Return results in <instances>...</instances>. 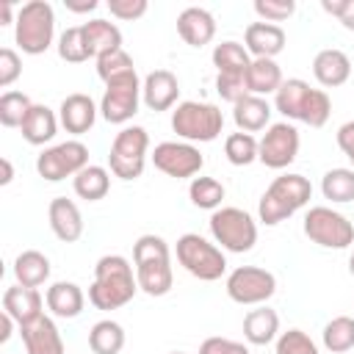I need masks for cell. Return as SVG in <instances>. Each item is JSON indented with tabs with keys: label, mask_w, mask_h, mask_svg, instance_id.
<instances>
[{
	"label": "cell",
	"mask_w": 354,
	"mask_h": 354,
	"mask_svg": "<svg viewBox=\"0 0 354 354\" xmlns=\"http://www.w3.org/2000/svg\"><path fill=\"white\" fill-rule=\"evenodd\" d=\"M138 293L136 268L122 254H102L94 266V282L88 285V301L97 310H119Z\"/></svg>",
	"instance_id": "6da1fadb"
},
{
	"label": "cell",
	"mask_w": 354,
	"mask_h": 354,
	"mask_svg": "<svg viewBox=\"0 0 354 354\" xmlns=\"http://www.w3.org/2000/svg\"><path fill=\"white\" fill-rule=\"evenodd\" d=\"M133 268L138 290H144L147 296H166L174 285L169 243L160 235L147 232L133 243Z\"/></svg>",
	"instance_id": "7a4b0ae2"
},
{
	"label": "cell",
	"mask_w": 354,
	"mask_h": 354,
	"mask_svg": "<svg viewBox=\"0 0 354 354\" xmlns=\"http://www.w3.org/2000/svg\"><path fill=\"white\" fill-rule=\"evenodd\" d=\"M313 196V185L304 174L285 171L271 180V185L263 191L257 202V218L266 227H277L279 221L290 218L296 210H301Z\"/></svg>",
	"instance_id": "3957f363"
},
{
	"label": "cell",
	"mask_w": 354,
	"mask_h": 354,
	"mask_svg": "<svg viewBox=\"0 0 354 354\" xmlns=\"http://www.w3.org/2000/svg\"><path fill=\"white\" fill-rule=\"evenodd\" d=\"M55 39V11L47 0H30L17 8L14 41L25 55H41Z\"/></svg>",
	"instance_id": "277c9868"
},
{
	"label": "cell",
	"mask_w": 354,
	"mask_h": 354,
	"mask_svg": "<svg viewBox=\"0 0 354 354\" xmlns=\"http://www.w3.org/2000/svg\"><path fill=\"white\" fill-rule=\"evenodd\" d=\"M171 130L188 144H207L221 136L224 113L213 102L185 100V102H177L171 111Z\"/></svg>",
	"instance_id": "5b68a950"
},
{
	"label": "cell",
	"mask_w": 354,
	"mask_h": 354,
	"mask_svg": "<svg viewBox=\"0 0 354 354\" xmlns=\"http://www.w3.org/2000/svg\"><path fill=\"white\" fill-rule=\"evenodd\" d=\"M177 263L202 282H216L227 271V257L224 249H218L213 241L202 238L199 232H185L177 238Z\"/></svg>",
	"instance_id": "8992f818"
},
{
	"label": "cell",
	"mask_w": 354,
	"mask_h": 354,
	"mask_svg": "<svg viewBox=\"0 0 354 354\" xmlns=\"http://www.w3.org/2000/svg\"><path fill=\"white\" fill-rule=\"evenodd\" d=\"M147 149H149V133L141 124H127L116 133L111 152H108V166L111 174L130 183L144 174L147 166Z\"/></svg>",
	"instance_id": "52a82bcc"
},
{
	"label": "cell",
	"mask_w": 354,
	"mask_h": 354,
	"mask_svg": "<svg viewBox=\"0 0 354 354\" xmlns=\"http://www.w3.org/2000/svg\"><path fill=\"white\" fill-rule=\"evenodd\" d=\"M210 235L218 249L243 254L257 243V221L241 207H218L210 213Z\"/></svg>",
	"instance_id": "ba28073f"
},
{
	"label": "cell",
	"mask_w": 354,
	"mask_h": 354,
	"mask_svg": "<svg viewBox=\"0 0 354 354\" xmlns=\"http://www.w3.org/2000/svg\"><path fill=\"white\" fill-rule=\"evenodd\" d=\"M304 235L324 249H348L354 243V224L335 207L315 205L304 213Z\"/></svg>",
	"instance_id": "9c48e42d"
},
{
	"label": "cell",
	"mask_w": 354,
	"mask_h": 354,
	"mask_svg": "<svg viewBox=\"0 0 354 354\" xmlns=\"http://www.w3.org/2000/svg\"><path fill=\"white\" fill-rule=\"evenodd\" d=\"M224 290L235 304L260 307L277 293V277L263 266H238L227 274Z\"/></svg>",
	"instance_id": "30bf717a"
},
{
	"label": "cell",
	"mask_w": 354,
	"mask_h": 354,
	"mask_svg": "<svg viewBox=\"0 0 354 354\" xmlns=\"http://www.w3.org/2000/svg\"><path fill=\"white\" fill-rule=\"evenodd\" d=\"M138 105H141V80H138V72H127L105 83V91L100 100V116L111 124L127 127V122L138 113Z\"/></svg>",
	"instance_id": "8fae6325"
},
{
	"label": "cell",
	"mask_w": 354,
	"mask_h": 354,
	"mask_svg": "<svg viewBox=\"0 0 354 354\" xmlns=\"http://www.w3.org/2000/svg\"><path fill=\"white\" fill-rule=\"evenodd\" d=\"M88 166V147L77 138L61 141L47 147L39 158H36V171L39 177H44L47 183H58L66 177H75L77 171H83Z\"/></svg>",
	"instance_id": "7c38bea8"
},
{
	"label": "cell",
	"mask_w": 354,
	"mask_h": 354,
	"mask_svg": "<svg viewBox=\"0 0 354 354\" xmlns=\"http://www.w3.org/2000/svg\"><path fill=\"white\" fill-rule=\"evenodd\" d=\"M152 163L166 177L194 180L202 171L205 158H202V152H199L196 144H188V141H160L152 149Z\"/></svg>",
	"instance_id": "4fadbf2b"
},
{
	"label": "cell",
	"mask_w": 354,
	"mask_h": 354,
	"mask_svg": "<svg viewBox=\"0 0 354 354\" xmlns=\"http://www.w3.org/2000/svg\"><path fill=\"white\" fill-rule=\"evenodd\" d=\"M299 130L290 122H274L266 127L260 144H257V160L268 169H288L299 158Z\"/></svg>",
	"instance_id": "5bb4252c"
},
{
	"label": "cell",
	"mask_w": 354,
	"mask_h": 354,
	"mask_svg": "<svg viewBox=\"0 0 354 354\" xmlns=\"http://www.w3.org/2000/svg\"><path fill=\"white\" fill-rule=\"evenodd\" d=\"M19 337H22L25 354H66L64 337L50 315H39L30 324H22Z\"/></svg>",
	"instance_id": "9a60e30c"
},
{
	"label": "cell",
	"mask_w": 354,
	"mask_h": 354,
	"mask_svg": "<svg viewBox=\"0 0 354 354\" xmlns=\"http://www.w3.org/2000/svg\"><path fill=\"white\" fill-rule=\"evenodd\" d=\"M177 97H180V80L169 69H155L141 80V102L155 113L174 108Z\"/></svg>",
	"instance_id": "2e32d148"
},
{
	"label": "cell",
	"mask_w": 354,
	"mask_h": 354,
	"mask_svg": "<svg viewBox=\"0 0 354 354\" xmlns=\"http://www.w3.org/2000/svg\"><path fill=\"white\" fill-rule=\"evenodd\" d=\"M97 113H100L97 102H94L88 94H80V91L66 94V97L61 100V105H58V122H61V127H64L66 133H72V136L88 133V130L94 127V122H97Z\"/></svg>",
	"instance_id": "e0dca14e"
},
{
	"label": "cell",
	"mask_w": 354,
	"mask_h": 354,
	"mask_svg": "<svg viewBox=\"0 0 354 354\" xmlns=\"http://www.w3.org/2000/svg\"><path fill=\"white\" fill-rule=\"evenodd\" d=\"M288 44V36L279 25L271 22H252L243 30V47L252 58H277Z\"/></svg>",
	"instance_id": "ac0fdd59"
},
{
	"label": "cell",
	"mask_w": 354,
	"mask_h": 354,
	"mask_svg": "<svg viewBox=\"0 0 354 354\" xmlns=\"http://www.w3.org/2000/svg\"><path fill=\"white\" fill-rule=\"evenodd\" d=\"M47 221H50V230L58 241L64 243H75L80 241L83 235V216H80V207L66 199V196H55L47 207Z\"/></svg>",
	"instance_id": "d6986e66"
},
{
	"label": "cell",
	"mask_w": 354,
	"mask_h": 354,
	"mask_svg": "<svg viewBox=\"0 0 354 354\" xmlns=\"http://www.w3.org/2000/svg\"><path fill=\"white\" fill-rule=\"evenodd\" d=\"M177 33L188 47H205L216 36V19L207 8L188 6L177 17Z\"/></svg>",
	"instance_id": "ffe728a7"
},
{
	"label": "cell",
	"mask_w": 354,
	"mask_h": 354,
	"mask_svg": "<svg viewBox=\"0 0 354 354\" xmlns=\"http://www.w3.org/2000/svg\"><path fill=\"white\" fill-rule=\"evenodd\" d=\"M44 296L39 293V288H22V285H11L3 293V313H8L17 326L30 324L33 318L44 315Z\"/></svg>",
	"instance_id": "44dd1931"
},
{
	"label": "cell",
	"mask_w": 354,
	"mask_h": 354,
	"mask_svg": "<svg viewBox=\"0 0 354 354\" xmlns=\"http://www.w3.org/2000/svg\"><path fill=\"white\" fill-rule=\"evenodd\" d=\"M313 75L324 88H337L351 77V58L337 47H326V50L315 53Z\"/></svg>",
	"instance_id": "7402d4cb"
},
{
	"label": "cell",
	"mask_w": 354,
	"mask_h": 354,
	"mask_svg": "<svg viewBox=\"0 0 354 354\" xmlns=\"http://www.w3.org/2000/svg\"><path fill=\"white\" fill-rule=\"evenodd\" d=\"M44 301H47V310L55 315V318H77L86 307V293L77 282H69V279H58L47 288L44 293Z\"/></svg>",
	"instance_id": "603a6c76"
},
{
	"label": "cell",
	"mask_w": 354,
	"mask_h": 354,
	"mask_svg": "<svg viewBox=\"0 0 354 354\" xmlns=\"http://www.w3.org/2000/svg\"><path fill=\"white\" fill-rule=\"evenodd\" d=\"M310 97H313V86H310L307 80H301V77H288V80H282V86H279L277 94H274V111H279L285 119L301 122Z\"/></svg>",
	"instance_id": "cb8c5ba5"
},
{
	"label": "cell",
	"mask_w": 354,
	"mask_h": 354,
	"mask_svg": "<svg viewBox=\"0 0 354 354\" xmlns=\"http://www.w3.org/2000/svg\"><path fill=\"white\" fill-rule=\"evenodd\" d=\"M279 337V315L277 310L260 304L243 315V340L249 346H268Z\"/></svg>",
	"instance_id": "d4e9b609"
},
{
	"label": "cell",
	"mask_w": 354,
	"mask_h": 354,
	"mask_svg": "<svg viewBox=\"0 0 354 354\" xmlns=\"http://www.w3.org/2000/svg\"><path fill=\"white\" fill-rule=\"evenodd\" d=\"M271 105L266 97H254V94H246L243 100H238L232 105V122L241 133H260L268 127L271 122Z\"/></svg>",
	"instance_id": "484cf974"
},
{
	"label": "cell",
	"mask_w": 354,
	"mask_h": 354,
	"mask_svg": "<svg viewBox=\"0 0 354 354\" xmlns=\"http://www.w3.org/2000/svg\"><path fill=\"white\" fill-rule=\"evenodd\" d=\"M58 124H61V122H58V116H55L53 108L33 102V108L28 111V116H25V122H22L19 130H22V138H25L28 144L44 147V144H50V141L55 138Z\"/></svg>",
	"instance_id": "4316f807"
},
{
	"label": "cell",
	"mask_w": 354,
	"mask_h": 354,
	"mask_svg": "<svg viewBox=\"0 0 354 354\" xmlns=\"http://www.w3.org/2000/svg\"><path fill=\"white\" fill-rule=\"evenodd\" d=\"M14 279L22 288H41L50 279V257L39 249H25L14 257Z\"/></svg>",
	"instance_id": "83f0119b"
},
{
	"label": "cell",
	"mask_w": 354,
	"mask_h": 354,
	"mask_svg": "<svg viewBox=\"0 0 354 354\" xmlns=\"http://www.w3.org/2000/svg\"><path fill=\"white\" fill-rule=\"evenodd\" d=\"M282 69L274 58H252L249 69H246V88L254 97H266V94H277V88L282 86Z\"/></svg>",
	"instance_id": "f1b7e54d"
},
{
	"label": "cell",
	"mask_w": 354,
	"mask_h": 354,
	"mask_svg": "<svg viewBox=\"0 0 354 354\" xmlns=\"http://www.w3.org/2000/svg\"><path fill=\"white\" fill-rule=\"evenodd\" d=\"M72 188H75V194H77L80 199H86V202H100V199H105L108 191H111V171H108L105 166L88 163L83 171H77V174L72 177Z\"/></svg>",
	"instance_id": "f546056e"
},
{
	"label": "cell",
	"mask_w": 354,
	"mask_h": 354,
	"mask_svg": "<svg viewBox=\"0 0 354 354\" xmlns=\"http://www.w3.org/2000/svg\"><path fill=\"white\" fill-rule=\"evenodd\" d=\"M210 58H213V66L218 69V75H238V77H243L246 69H249V64H252L249 50L243 44L232 41V39L216 44Z\"/></svg>",
	"instance_id": "4dcf8cb0"
},
{
	"label": "cell",
	"mask_w": 354,
	"mask_h": 354,
	"mask_svg": "<svg viewBox=\"0 0 354 354\" xmlns=\"http://www.w3.org/2000/svg\"><path fill=\"white\" fill-rule=\"evenodd\" d=\"M321 194L332 205L354 202V169L351 166H335L321 177Z\"/></svg>",
	"instance_id": "1f68e13d"
},
{
	"label": "cell",
	"mask_w": 354,
	"mask_h": 354,
	"mask_svg": "<svg viewBox=\"0 0 354 354\" xmlns=\"http://www.w3.org/2000/svg\"><path fill=\"white\" fill-rule=\"evenodd\" d=\"M83 30H86V39L91 44L94 58H100L105 53H113V50H122V30L113 22H108V19H88V22H83Z\"/></svg>",
	"instance_id": "d6a6232c"
},
{
	"label": "cell",
	"mask_w": 354,
	"mask_h": 354,
	"mask_svg": "<svg viewBox=\"0 0 354 354\" xmlns=\"http://www.w3.org/2000/svg\"><path fill=\"white\" fill-rule=\"evenodd\" d=\"M88 348L94 354H119L124 348V329L122 324L102 318L88 329Z\"/></svg>",
	"instance_id": "836d02e7"
},
{
	"label": "cell",
	"mask_w": 354,
	"mask_h": 354,
	"mask_svg": "<svg viewBox=\"0 0 354 354\" xmlns=\"http://www.w3.org/2000/svg\"><path fill=\"white\" fill-rule=\"evenodd\" d=\"M321 343L332 354L351 351L354 348V318L351 315H335L332 321H326V326L321 332Z\"/></svg>",
	"instance_id": "e575fe53"
},
{
	"label": "cell",
	"mask_w": 354,
	"mask_h": 354,
	"mask_svg": "<svg viewBox=\"0 0 354 354\" xmlns=\"http://www.w3.org/2000/svg\"><path fill=\"white\" fill-rule=\"evenodd\" d=\"M227 196V188L216 177H194L188 183V199L199 210H218Z\"/></svg>",
	"instance_id": "d590c367"
},
{
	"label": "cell",
	"mask_w": 354,
	"mask_h": 354,
	"mask_svg": "<svg viewBox=\"0 0 354 354\" xmlns=\"http://www.w3.org/2000/svg\"><path fill=\"white\" fill-rule=\"evenodd\" d=\"M58 55L66 61V64H83L88 58H94L91 53V44L86 39V30L83 25H75V28H66L61 36H58Z\"/></svg>",
	"instance_id": "8d00e7d4"
},
{
	"label": "cell",
	"mask_w": 354,
	"mask_h": 354,
	"mask_svg": "<svg viewBox=\"0 0 354 354\" xmlns=\"http://www.w3.org/2000/svg\"><path fill=\"white\" fill-rule=\"evenodd\" d=\"M257 138L252 133H230L224 138V155L232 166H249L257 160Z\"/></svg>",
	"instance_id": "74e56055"
},
{
	"label": "cell",
	"mask_w": 354,
	"mask_h": 354,
	"mask_svg": "<svg viewBox=\"0 0 354 354\" xmlns=\"http://www.w3.org/2000/svg\"><path fill=\"white\" fill-rule=\"evenodd\" d=\"M30 108H33V102L25 91H3V97H0V124L3 127H22Z\"/></svg>",
	"instance_id": "f35d334b"
},
{
	"label": "cell",
	"mask_w": 354,
	"mask_h": 354,
	"mask_svg": "<svg viewBox=\"0 0 354 354\" xmlns=\"http://www.w3.org/2000/svg\"><path fill=\"white\" fill-rule=\"evenodd\" d=\"M274 351H277V354H321L318 343H315L304 329L279 332V337L274 340Z\"/></svg>",
	"instance_id": "ab89813d"
},
{
	"label": "cell",
	"mask_w": 354,
	"mask_h": 354,
	"mask_svg": "<svg viewBox=\"0 0 354 354\" xmlns=\"http://www.w3.org/2000/svg\"><path fill=\"white\" fill-rule=\"evenodd\" d=\"M94 61H97V75H100L102 83H108V80H113V77H122V75H127V72H136V64H133V58H130L124 50L105 53V55H100V58H94Z\"/></svg>",
	"instance_id": "60d3db41"
},
{
	"label": "cell",
	"mask_w": 354,
	"mask_h": 354,
	"mask_svg": "<svg viewBox=\"0 0 354 354\" xmlns=\"http://www.w3.org/2000/svg\"><path fill=\"white\" fill-rule=\"evenodd\" d=\"M329 116H332V100H329V94L324 88H313V97H310V102L304 108L301 122L310 124V127H324L329 122Z\"/></svg>",
	"instance_id": "b9f144b4"
},
{
	"label": "cell",
	"mask_w": 354,
	"mask_h": 354,
	"mask_svg": "<svg viewBox=\"0 0 354 354\" xmlns=\"http://www.w3.org/2000/svg\"><path fill=\"white\" fill-rule=\"evenodd\" d=\"M296 11V3L293 0H254V14L260 17V22H285L290 19Z\"/></svg>",
	"instance_id": "7bdbcfd3"
},
{
	"label": "cell",
	"mask_w": 354,
	"mask_h": 354,
	"mask_svg": "<svg viewBox=\"0 0 354 354\" xmlns=\"http://www.w3.org/2000/svg\"><path fill=\"white\" fill-rule=\"evenodd\" d=\"M216 91H218V97L221 100H227V102H238V100H243L246 94H249V88H246V75L243 77H238V75H216Z\"/></svg>",
	"instance_id": "ee69618b"
},
{
	"label": "cell",
	"mask_w": 354,
	"mask_h": 354,
	"mask_svg": "<svg viewBox=\"0 0 354 354\" xmlns=\"http://www.w3.org/2000/svg\"><path fill=\"white\" fill-rule=\"evenodd\" d=\"M19 75H22V58H19V53L11 50V47H3L0 50V86L3 88L14 86L19 80Z\"/></svg>",
	"instance_id": "f6af8a7d"
},
{
	"label": "cell",
	"mask_w": 354,
	"mask_h": 354,
	"mask_svg": "<svg viewBox=\"0 0 354 354\" xmlns=\"http://www.w3.org/2000/svg\"><path fill=\"white\" fill-rule=\"evenodd\" d=\"M147 8H149L147 0H108V11H111V17L124 19V22L141 19V17L147 14Z\"/></svg>",
	"instance_id": "bcb514c9"
},
{
	"label": "cell",
	"mask_w": 354,
	"mask_h": 354,
	"mask_svg": "<svg viewBox=\"0 0 354 354\" xmlns=\"http://www.w3.org/2000/svg\"><path fill=\"white\" fill-rule=\"evenodd\" d=\"M199 354H249V346L246 343H238V340H230V337H205L202 346H199Z\"/></svg>",
	"instance_id": "7dc6e473"
},
{
	"label": "cell",
	"mask_w": 354,
	"mask_h": 354,
	"mask_svg": "<svg viewBox=\"0 0 354 354\" xmlns=\"http://www.w3.org/2000/svg\"><path fill=\"white\" fill-rule=\"evenodd\" d=\"M321 8L332 14L346 30H354V0H321Z\"/></svg>",
	"instance_id": "c3c4849f"
},
{
	"label": "cell",
	"mask_w": 354,
	"mask_h": 354,
	"mask_svg": "<svg viewBox=\"0 0 354 354\" xmlns=\"http://www.w3.org/2000/svg\"><path fill=\"white\" fill-rule=\"evenodd\" d=\"M335 141H337L340 152L348 158V163H351V169H354V119H351V122H343V124L337 127Z\"/></svg>",
	"instance_id": "681fc988"
},
{
	"label": "cell",
	"mask_w": 354,
	"mask_h": 354,
	"mask_svg": "<svg viewBox=\"0 0 354 354\" xmlns=\"http://www.w3.org/2000/svg\"><path fill=\"white\" fill-rule=\"evenodd\" d=\"M64 6H66V11H72V14H88V11H94L100 3H97V0H64Z\"/></svg>",
	"instance_id": "f907efd6"
},
{
	"label": "cell",
	"mask_w": 354,
	"mask_h": 354,
	"mask_svg": "<svg viewBox=\"0 0 354 354\" xmlns=\"http://www.w3.org/2000/svg\"><path fill=\"white\" fill-rule=\"evenodd\" d=\"M14 324H17V321H14L8 313H0V343H8V340H11Z\"/></svg>",
	"instance_id": "816d5d0a"
},
{
	"label": "cell",
	"mask_w": 354,
	"mask_h": 354,
	"mask_svg": "<svg viewBox=\"0 0 354 354\" xmlns=\"http://www.w3.org/2000/svg\"><path fill=\"white\" fill-rule=\"evenodd\" d=\"M14 22H17L14 3H11V0H3V3H0V25H14Z\"/></svg>",
	"instance_id": "f5cc1de1"
},
{
	"label": "cell",
	"mask_w": 354,
	"mask_h": 354,
	"mask_svg": "<svg viewBox=\"0 0 354 354\" xmlns=\"http://www.w3.org/2000/svg\"><path fill=\"white\" fill-rule=\"evenodd\" d=\"M0 169H3V177H0V185H8L14 180V166L8 158H0Z\"/></svg>",
	"instance_id": "db71d44e"
},
{
	"label": "cell",
	"mask_w": 354,
	"mask_h": 354,
	"mask_svg": "<svg viewBox=\"0 0 354 354\" xmlns=\"http://www.w3.org/2000/svg\"><path fill=\"white\" fill-rule=\"evenodd\" d=\"M348 274L354 277V252H351V257H348Z\"/></svg>",
	"instance_id": "11a10c76"
},
{
	"label": "cell",
	"mask_w": 354,
	"mask_h": 354,
	"mask_svg": "<svg viewBox=\"0 0 354 354\" xmlns=\"http://www.w3.org/2000/svg\"><path fill=\"white\" fill-rule=\"evenodd\" d=\"M169 354H185V351H169Z\"/></svg>",
	"instance_id": "9f6ffc18"
}]
</instances>
